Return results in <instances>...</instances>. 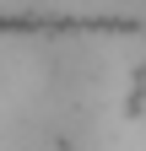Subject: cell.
Returning a JSON list of instances; mask_svg holds the SVG:
<instances>
[{
	"label": "cell",
	"mask_w": 146,
	"mask_h": 151,
	"mask_svg": "<svg viewBox=\"0 0 146 151\" xmlns=\"http://www.w3.org/2000/svg\"><path fill=\"white\" fill-rule=\"evenodd\" d=\"M0 151H92V113L76 92L49 86L43 103L22 108L6 124Z\"/></svg>",
	"instance_id": "6da1fadb"
}]
</instances>
